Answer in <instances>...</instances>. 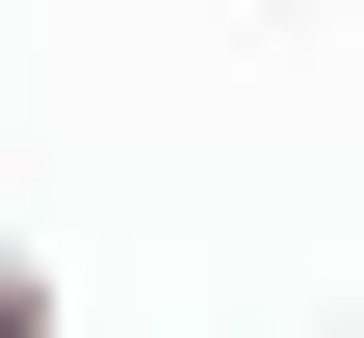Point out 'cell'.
<instances>
[{"instance_id": "obj_1", "label": "cell", "mask_w": 364, "mask_h": 338, "mask_svg": "<svg viewBox=\"0 0 364 338\" xmlns=\"http://www.w3.org/2000/svg\"><path fill=\"white\" fill-rule=\"evenodd\" d=\"M0 338H78V312H53V260H26V234H0Z\"/></svg>"}, {"instance_id": "obj_3", "label": "cell", "mask_w": 364, "mask_h": 338, "mask_svg": "<svg viewBox=\"0 0 364 338\" xmlns=\"http://www.w3.org/2000/svg\"><path fill=\"white\" fill-rule=\"evenodd\" d=\"M312 338H364V312H312Z\"/></svg>"}, {"instance_id": "obj_2", "label": "cell", "mask_w": 364, "mask_h": 338, "mask_svg": "<svg viewBox=\"0 0 364 338\" xmlns=\"http://www.w3.org/2000/svg\"><path fill=\"white\" fill-rule=\"evenodd\" d=\"M235 26H312V0H235Z\"/></svg>"}]
</instances>
